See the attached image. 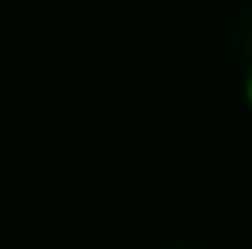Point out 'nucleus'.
<instances>
[{"label":"nucleus","instance_id":"obj_1","mask_svg":"<svg viewBox=\"0 0 252 249\" xmlns=\"http://www.w3.org/2000/svg\"><path fill=\"white\" fill-rule=\"evenodd\" d=\"M179 249H182V246H179Z\"/></svg>","mask_w":252,"mask_h":249}]
</instances>
